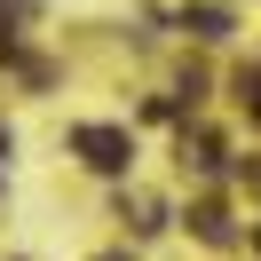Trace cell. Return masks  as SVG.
<instances>
[{"instance_id":"obj_1","label":"cell","mask_w":261,"mask_h":261,"mask_svg":"<svg viewBox=\"0 0 261 261\" xmlns=\"http://www.w3.org/2000/svg\"><path fill=\"white\" fill-rule=\"evenodd\" d=\"M80 150L103 166V174H119V166L135 159V150H127V135H111V127H80Z\"/></svg>"}]
</instances>
